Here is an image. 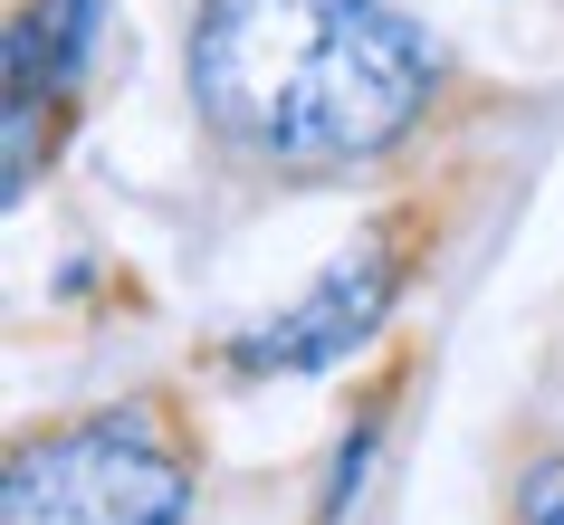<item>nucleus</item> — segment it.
<instances>
[{
	"label": "nucleus",
	"mask_w": 564,
	"mask_h": 525,
	"mask_svg": "<svg viewBox=\"0 0 564 525\" xmlns=\"http://www.w3.org/2000/svg\"><path fill=\"white\" fill-rule=\"evenodd\" d=\"M39 30H48V58H58V87L87 67V39H96V0H48L39 10Z\"/></svg>",
	"instance_id": "obj_4"
},
{
	"label": "nucleus",
	"mask_w": 564,
	"mask_h": 525,
	"mask_svg": "<svg viewBox=\"0 0 564 525\" xmlns=\"http://www.w3.org/2000/svg\"><path fill=\"white\" fill-rule=\"evenodd\" d=\"M517 525H564V459H535L517 478Z\"/></svg>",
	"instance_id": "obj_5"
},
{
	"label": "nucleus",
	"mask_w": 564,
	"mask_h": 525,
	"mask_svg": "<svg viewBox=\"0 0 564 525\" xmlns=\"http://www.w3.org/2000/svg\"><path fill=\"white\" fill-rule=\"evenodd\" d=\"M431 96V39L392 0H202L192 106L268 163L383 153Z\"/></svg>",
	"instance_id": "obj_1"
},
{
	"label": "nucleus",
	"mask_w": 564,
	"mask_h": 525,
	"mask_svg": "<svg viewBox=\"0 0 564 525\" xmlns=\"http://www.w3.org/2000/svg\"><path fill=\"white\" fill-rule=\"evenodd\" d=\"M192 468L144 411H106L77 430L20 439L0 478V525H182Z\"/></svg>",
	"instance_id": "obj_2"
},
{
	"label": "nucleus",
	"mask_w": 564,
	"mask_h": 525,
	"mask_svg": "<svg viewBox=\"0 0 564 525\" xmlns=\"http://www.w3.org/2000/svg\"><path fill=\"white\" fill-rule=\"evenodd\" d=\"M392 287H402V239L383 230V239H364V249H345L288 316L249 325V335H239V363H249V373H326V363H345V353L383 325Z\"/></svg>",
	"instance_id": "obj_3"
}]
</instances>
